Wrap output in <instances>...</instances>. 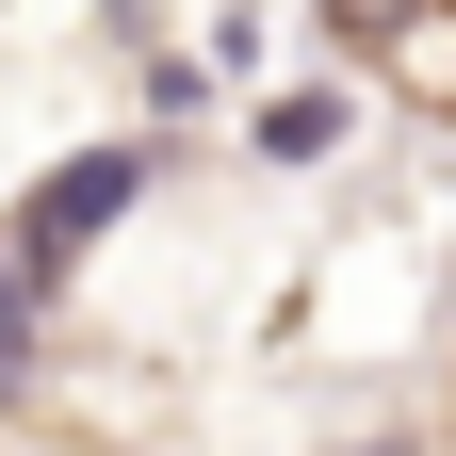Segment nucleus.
Wrapping results in <instances>:
<instances>
[{
    "instance_id": "nucleus-1",
    "label": "nucleus",
    "mask_w": 456,
    "mask_h": 456,
    "mask_svg": "<svg viewBox=\"0 0 456 456\" xmlns=\"http://www.w3.org/2000/svg\"><path fill=\"white\" fill-rule=\"evenodd\" d=\"M375 49H391V98L408 114H456V0H391Z\"/></svg>"
},
{
    "instance_id": "nucleus-2",
    "label": "nucleus",
    "mask_w": 456,
    "mask_h": 456,
    "mask_svg": "<svg viewBox=\"0 0 456 456\" xmlns=\"http://www.w3.org/2000/svg\"><path fill=\"white\" fill-rule=\"evenodd\" d=\"M342 17H359V33H375V17H391V0H342Z\"/></svg>"
}]
</instances>
